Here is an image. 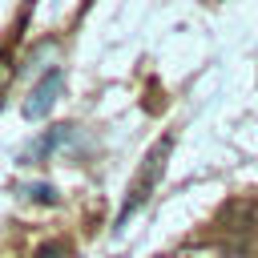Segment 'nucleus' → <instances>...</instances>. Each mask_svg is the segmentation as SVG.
<instances>
[{
    "label": "nucleus",
    "instance_id": "nucleus-4",
    "mask_svg": "<svg viewBox=\"0 0 258 258\" xmlns=\"http://www.w3.org/2000/svg\"><path fill=\"white\" fill-rule=\"evenodd\" d=\"M24 194H28L32 202H40V206H56V189H52V185H44V181H36V185H28Z\"/></svg>",
    "mask_w": 258,
    "mask_h": 258
},
{
    "label": "nucleus",
    "instance_id": "nucleus-1",
    "mask_svg": "<svg viewBox=\"0 0 258 258\" xmlns=\"http://www.w3.org/2000/svg\"><path fill=\"white\" fill-rule=\"evenodd\" d=\"M169 149H173V133H165V137H157L153 141V149L145 153V161L137 165V173H133V181H129V189H125V202H121V210H117V222H113V230H121L145 202H149V194H153V185L161 181V173H165V161H169Z\"/></svg>",
    "mask_w": 258,
    "mask_h": 258
},
{
    "label": "nucleus",
    "instance_id": "nucleus-2",
    "mask_svg": "<svg viewBox=\"0 0 258 258\" xmlns=\"http://www.w3.org/2000/svg\"><path fill=\"white\" fill-rule=\"evenodd\" d=\"M60 85H64V77L52 69L48 77H40L36 81V89L28 93V101H24V117L28 121H40V117H48V109H52V101L60 97Z\"/></svg>",
    "mask_w": 258,
    "mask_h": 258
},
{
    "label": "nucleus",
    "instance_id": "nucleus-6",
    "mask_svg": "<svg viewBox=\"0 0 258 258\" xmlns=\"http://www.w3.org/2000/svg\"><path fill=\"white\" fill-rule=\"evenodd\" d=\"M12 77V64H8V52H0V85Z\"/></svg>",
    "mask_w": 258,
    "mask_h": 258
},
{
    "label": "nucleus",
    "instance_id": "nucleus-3",
    "mask_svg": "<svg viewBox=\"0 0 258 258\" xmlns=\"http://www.w3.org/2000/svg\"><path fill=\"white\" fill-rule=\"evenodd\" d=\"M69 137H73V125H56L52 133H44V137H40V141H36V145H32V149L24 153V161L32 165L36 157H44V153H52V149H56L60 141H69Z\"/></svg>",
    "mask_w": 258,
    "mask_h": 258
},
{
    "label": "nucleus",
    "instance_id": "nucleus-5",
    "mask_svg": "<svg viewBox=\"0 0 258 258\" xmlns=\"http://www.w3.org/2000/svg\"><path fill=\"white\" fill-rule=\"evenodd\" d=\"M32 258H69V242H40Z\"/></svg>",
    "mask_w": 258,
    "mask_h": 258
}]
</instances>
